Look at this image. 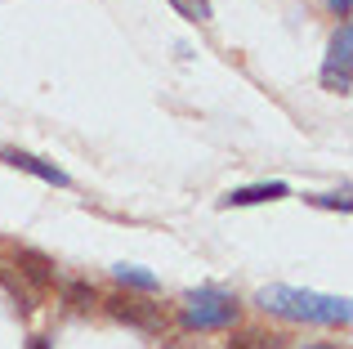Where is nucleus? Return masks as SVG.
<instances>
[{
    "label": "nucleus",
    "instance_id": "nucleus-13",
    "mask_svg": "<svg viewBox=\"0 0 353 349\" xmlns=\"http://www.w3.org/2000/svg\"><path fill=\"white\" fill-rule=\"evenodd\" d=\"M304 349H336V345H304Z\"/></svg>",
    "mask_w": 353,
    "mask_h": 349
},
{
    "label": "nucleus",
    "instance_id": "nucleus-9",
    "mask_svg": "<svg viewBox=\"0 0 353 349\" xmlns=\"http://www.w3.org/2000/svg\"><path fill=\"white\" fill-rule=\"evenodd\" d=\"M188 23H210V0H170Z\"/></svg>",
    "mask_w": 353,
    "mask_h": 349
},
{
    "label": "nucleus",
    "instance_id": "nucleus-7",
    "mask_svg": "<svg viewBox=\"0 0 353 349\" xmlns=\"http://www.w3.org/2000/svg\"><path fill=\"white\" fill-rule=\"evenodd\" d=\"M228 349H282V336L277 332H259V327H246V332H237Z\"/></svg>",
    "mask_w": 353,
    "mask_h": 349
},
{
    "label": "nucleus",
    "instance_id": "nucleus-1",
    "mask_svg": "<svg viewBox=\"0 0 353 349\" xmlns=\"http://www.w3.org/2000/svg\"><path fill=\"white\" fill-rule=\"evenodd\" d=\"M255 305L282 318H300V323H349L345 296H318V291H300V287H264L255 296Z\"/></svg>",
    "mask_w": 353,
    "mask_h": 349
},
{
    "label": "nucleus",
    "instance_id": "nucleus-3",
    "mask_svg": "<svg viewBox=\"0 0 353 349\" xmlns=\"http://www.w3.org/2000/svg\"><path fill=\"white\" fill-rule=\"evenodd\" d=\"M353 32H349V23L336 32V41H331V59H327V68H322V86L327 90H336V94H349V59H353Z\"/></svg>",
    "mask_w": 353,
    "mask_h": 349
},
{
    "label": "nucleus",
    "instance_id": "nucleus-2",
    "mask_svg": "<svg viewBox=\"0 0 353 349\" xmlns=\"http://www.w3.org/2000/svg\"><path fill=\"white\" fill-rule=\"evenodd\" d=\"M183 323L197 332H215V327H233L237 323V300L219 287H201L183 296Z\"/></svg>",
    "mask_w": 353,
    "mask_h": 349
},
{
    "label": "nucleus",
    "instance_id": "nucleus-12",
    "mask_svg": "<svg viewBox=\"0 0 353 349\" xmlns=\"http://www.w3.org/2000/svg\"><path fill=\"white\" fill-rule=\"evenodd\" d=\"M331 9H336V14L345 18V14H349V0H331Z\"/></svg>",
    "mask_w": 353,
    "mask_h": 349
},
{
    "label": "nucleus",
    "instance_id": "nucleus-8",
    "mask_svg": "<svg viewBox=\"0 0 353 349\" xmlns=\"http://www.w3.org/2000/svg\"><path fill=\"white\" fill-rule=\"evenodd\" d=\"M63 296H68V305H77V309H90L99 300V291L90 287V282H68V287H63Z\"/></svg>",
    "mask_w": 353,
    "mask_h": 349
},
{
    "label": "nucleus",
    "instance_id": "nucleus-4",
    "mask_svg": "<svg viewBox=\"0 0 353 349\" xmlns=\"http://www.w3.org/2000/svg\"><path fill=\"white\" fill-rule=\"evenodd\" d=\"M0 161H9L14 170H27V174H36V179H45V183H54V188H68V170H59V166H50V161H41V157H32V152H23V148H0Z\"/></svg>",
    "mask_w": 353,
    "mask_h": 349
},
{
    "label": "nucleus",
    "instance_id": "nucleus-5",
    "mask_svg": "<svg viewBox=\"0 0 353 349\" xmlns=\"http://www.w3.org/2000/svg\"><path fill=\"white\" fill-rule=\"evenodd\" d=\"M108 309H112L121 323L157 327V305H148V300H139V296H112V300H108Z\"/></svg>",
    "mask_w": 353,
    "mask_h": 349
},
{
    "label": "nucleus",
    "instance_id": "nucleus-11",
    "mask_svg": "<svg viewBox=\"0 0 353 349\" xmlns=\"http://www.w3.org/2000/svg\"><path fill=\"white\" fill-rule=\"evenodd\" d=\"M322 206H340V210H349V197H340V192H331V197H322Z\"/></svg>",
    "mask_w": 353,
    "mask_h": 349
},
{
    "label": "nucleus",
    "instance_id": "nucleus-10",
    "mask_svg": "<svg viewBox=\"0 0 353 349\" xmlns=\"http://www.w3.org/2000/svg\"><path fill=\"white\" fill-rule=\"evenodd\" d=\"M117 278H121V282H130V287H143V291H152V287H157L152 273L134 269V264H117Z\"/></svg>",
    "mask_w": 353,
    "mask_h": 349
},
{
    "label": "nucleus",
    "instance_id": "nucleus-6",
    "mask_svg": "<svg viewBox=\"0 0 353 349\" xmlns=\"http://www.w3.org/2000/svg\"><path fill=\"white\" fill-rule=\"evenodd\" d=\"M277 197H291L286 183H250V188H233L224 197V206H255V201H277Z\"/></svg>",
    "mask_w": 353,
    "mask_h": 349
}]
</instances>
